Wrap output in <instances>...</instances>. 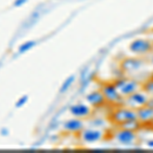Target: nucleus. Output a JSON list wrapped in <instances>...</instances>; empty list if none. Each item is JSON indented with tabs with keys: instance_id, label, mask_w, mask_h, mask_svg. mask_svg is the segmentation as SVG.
<instances>
[{
	"instance_id": "nucleus-1",
	"label": "nucleus",
	"mask_w": 153,
	"mask_h": 153,
	"mask_svg": "<svg viewBox=\"0 0 153 153\" xmlns=\"http://www.w3.org/2000/svg\"><path fill=\"white\" fill-rule=\"evenodd\" d=\"M109 120L118 127H124L131 123L138 122L139 120H138L137 110L122 104L114 106L109 114Z\"/></svg>"
},
{
	"instance_id": "nucleus-2",
	"label": "nucleus",
	"mask_w": 153,
	"mask_h": 153,
	"mask_svg": "<svg viewBox=\"0 0 153 153\" xmlns=\"http://www.w3.org/2000/svg\"><path fill=\"white\" fill-rule=\"evenodd\" d=\"M112 82L118 90V92L120 93V95L124 97V99L133 93H135L136 91L142 89L141 83H139L135 79L128 78V76H118Z\"/></svg>"
},
{
	"instance_id": "nucleus-3",
	"label": "nucleus",
	"mask_w": 153,
	"mask_h": 153,
	"mask_svg": "<svg viewBox=\"0 0 153 153\" xmlns=\"http://www.w3.org/2000/svg\"><path fill=\"white\" fill-rule=\"evenodd\" d=\"M100 90L102 91L103 95H104L106 102L111 104L113 107L124 104V97L118 92L113 82L103 83L100 87Z\"/></svg>"
},
{
	"instance_id": "nucleus-4",
	"label": "nucleus",
	"mask_w": 153,
	"mask_h": 153,
	"mask_svg": "<svg viewBox=\"0 0 153 153\" xmlns=\"http://www.w3.org/2000/svg\"><path fill=\"white\" fill-rule=\"evenodd\" d=\"M106 133L103 129L95 127H85L84 129L79 133V137L82 140V142L86 144H94V143H99L102 140H104Z\"/></svg>"
},
{
	"instance_id": "nucleus-5",
	"label": "nucleus",
	"mask_w": 153,
	"mask_h": 153,
	"mask_svg": "<svg viewBox=\"0 0 153 153\" xmlns=\"http://www.w3.org/2000/svg\"><path fill=\"white\" fill-rule=\"evenodd\" d=\"M150 103V95L145 92L143 89L136 91L135 93L126 97L124 99V105L131 107L133 109H139L140 107L147 105Z\"/></svg>"
},
{
	"instance_id": "nucleus-6",
	"label": "nucleus",
	"mask_w": 153,
	"mask_h": 153,
	"mask_svg": "<svg viewBox=\"0 0 153 153\" xmlns=\"http://www.w3.org/2000/svg\"><path fill=\"white\" fill-rule=\"evenodd\" d=\"M129 50L136 55H146L153 51V42L146 38H136L129 44Z\"/></svg>"
},
{
	"instance_id": "nucleus-7",
	"label": "nucleus",
	"mask_w": 153,
	"mask_h": 153,
	"mask_svg": "<svg viewBox=\"0 0 153 153\" xmlns=\"http://www.w3.org/2000/svg\"><path fill=\"white\" fill-rule=\"evenodd\" d=\"M113 138L115 141L124 146H131V145L136 144L138 141V134L134 130L126 129V128H118V129L113 133Z\"/></svg>"
},
{
	"instance_id": "nucleus-8",
	"label": "nucleus",
	"mask_w": 153,
	"mask_h": 153,
	"mask_svg": "<svg viewBox=\"0 0 153 153\" xmlns=\"http://www.w3.org/2000/svg\"><path fill=\"white\" fill-rule=\"evenodd\" d=\"M146 61L141 57H126L120 61V71L124 74H136L138 71H140L143 68V66L145 65Z\"/></svg>"
},
{
	"instance_id": "nucleus-9",
	"label": "nucleus",
	"mask_w": 153,
	"mask_h": 153,
	"mask_svg": "<svg viewBox=\"0 0 153 153\" xmlns=\"http://www.w3.org/2000/svg\"><path fill=\"white\" fill-rule=\"evenodd\" d=\"M70 112L73 117L86 120L90 118L93 114V107L85 103H76L70 107Z\"/></svg>"
},
{
	"instance_id": "nucleus-10",
	"label": "nucleus",
	"mask_w": 153,
	"mask_h": 153,
	"mask_svg": "<svg viewBox=\"0 0 153 153\" xmlns=\"http://www.w3.org/2000/svg\"><path fill=\"white\" fill-rule=\"evenodd\" d=\"M138 120L142 126L153 125V104H149L137 109Z\"/></svg>"
},
{
	"instance_id": "nucleus-11",
	"label": "nucleus",
	"mask_w": 153,
	"mask_h": 153,
	"mask_svg": "<svg viewBox=\"0 0 153 153\" xmlns=\"http://www.w3.org/2000/svg\"><path fill=\"white\" fill-rule=\"evenodd\" d=\"M86 101L88 102V104L93 108H99L104 106L106 103L105 97L103 95L102 91L100 89L98 90H94L92 92H90L86 96Z\"/></svg>"
},
{
	"instance_id": "nucleus-12",
	"label": "nucleus",
	"mask_w": 153,
	"mask_h": 153,
	"mask_svg": "<svg viewBox=\"0 0 153 153\" xmlns=\"http://www.w3.org/2000/svg\"><path fill=\"white\" fill-rule=\"evenodd\" d=\"M85 122L82 118H78L75 117L68 120L66 122L63 124V129L65 132L71 133V134H78L85 128Z\"/></svg>"
},
{
	"instance_id": "nucleus-13",
	"label": "nucleus",
	"mask_w": 153,
	"mask_h": 153,
	"mask_svg": "<svg viewBox=\"0 0 153 153\" xmlns=\"http://www.w3.org/2000/svg\"><path fill=\"white\" fill-rule=\"evenodd\" d=\"M142 89L146 93H148L150 96L153 95V76L146 79V80L142 83Z\"/></svg>"
},
{
	"instance_id": "nucleus-14",
	"label": "nucleus",
	"mask_w": 153,
	"mask_h": 153,
	"mask_svg": "<svg viewBox=\"0 0 153 153\" xmlns=\"http://www.w3.org/2000/svg\"><path fill=\"white\" fill-rule=\"evenodd\" d=\"M74 80H75V78H74L73 76H70V78H68V79H66V80L65 81V82H63L62 86H61V88H60V91H59V92H60V93H62V92H65V91L68 90V89L70 88L71 86V84H73Z\"/></svg>"
},
{
	"instance_id": "nucleus-15",
	"label": "nucleus",
	"mask_w": 153,
	"mask_h": 153,
	"mask_svg": "<svg viewBox=\"0 0 153 153\" xmlns=\"http://www.w3.org/2000/svg\"><path fill=\"white\" fill-rule=\"evenodd\" d=\"M91 127H95V128H99V129H103L105 128V120L103 118L96 117L95 120H92V124Z\"/></svg>"
},
{
	"instance_id": "nucleus-16",
	"label": "nucleus",
	"mask_w": 153,
	"mask_h": 153,
	"mask_svg": "<svg viewBox=\"0 0 153 153\" xmlns=\"http://www.w3.org/2000/svg\"><path fill=\"white\" fill-rule=\"evenodd\" d=\"M34 45H35V42H34V41L27 42L26 44L22 45V47L19 48V51H21V52H25V51H27V50H29V49H31Z\"/></svg>"
},
{
	"instance_id": "nucleus-17",
	"label": "nucleus",
	"mask_w": 153,
	"mask_h": 153,
	"mask_svg": "<svg viewBox=\"0 0 153 153\" xmlns=\"http://www.w3.org/2000/svg\"><path fill=\"white\" fill-rule=\"evenodd\" d=\"M147 146L150 148H153V140H149V141L147 142Z\"/></svg>"
},
{
	"instance_id": "nucleus-18",
	"label": "nucleus",
	"mask_w": 153,
	"mask_h": 153,
	"mask_svg": "<svg viewBox=\"0 0 153 153\" xmlns=\"http://www.w3.org/2000/svg\"><path fill=\"white\" fill-rule=\"evenodd\" d=\"M150 65H152V68H153V56L151 57V59H150Z\"/></svg>"
}]
</instances>
